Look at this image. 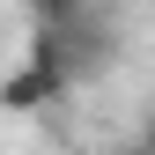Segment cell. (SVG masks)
Listing matches in <instances>:
<instances>
[{
	"label": "cell",
	"mask_w": 155,
	"mask_h": 155,
	"mask_svg": "<svg viewBox=\"0 0 155 155\" xmlns=\"http://www.w3.org/2000/svg\"><path fill=\"white\" fill-rule=\"evenodd\" d=\"M22 8H30L37 30H59V22H74V15H89L96 0H22Z\"/></svg>",
	"instance_id": "3957f363"
},
{
	"label": "cell",
	"mask_w": 155,
	"mask_h": 155,
	"mask_svg": "<svg viewBox=\"0 0 155 155\" xmlns=\"http://www.w3.org/2000/svg\"><path fill=\"white\" fill-rule=\"evenodd\" d=\"M67 96V81L52 67H37V59H22L15 74H0V111H15V118H30V111H52Z\"/></svg>",
	"instance_id": "7a4b0ae2"
},
{
	"label": "cell",
	"mask_w": 155,
	"mask_h": 155,
	"mask_svg": "<svg viewBox=\"0 0 155 155\" xmlns=\"http://www.w3.org/2000/svg\"><path fill=\"white\" fill-rule=\"evenodd\" d=\"M118 155H155V148H148V140H126V148H118Z\"/></svg>",
	"instance_id": "277c9868"
},
{
	"label": "cell",
	"mask_w": 155,
	"mask_h": 155,
	"mask_svg": "<svg viewBox=\"0 0 155 155\" xmlns=\"http://www.w3.org/2000/svg\"><path fill=\"white\" fill-rule=\"evenodd\" d=\"M67 155H89V148H67Z\"/></svg>",
	"instance_id": "5b68a950"
},
{
	"label": "cell",
	"mask_w": 155,
	"mask_h": 155,
	"mask_svg": "<svg viewBox=\"0 0 155 155\" xmlns=\"http://www.w3.org/2000/svg\"><path fill=\"white\" fill-rule=\"evenodd\" d=\"M22 59L52 67L67 89H74V81H96V74L118 67V22H111L104 8L74 15V22H59V30H37V22H30V52H22Z\"/></svg>",
	"instance_id": "6da1fadb"
}]
</instances>
